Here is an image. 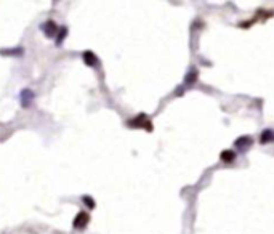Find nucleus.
Here are the masks:
<instances>
[{
  "label": "nucleus",
  "instance_id": "nucleus-5",
  "mask_svg": "<svg viewBox=\"0 0 274 234\" xmlns=\"http://www.w3.org/2000/svg\"><path fill=\"white\" fill-rule=\"evenodd\" d=\"M0 55L2 57H13V58H20L24 55V48L23 47H15V48H0Z\"/></svg>",
  "mask_w": 274,
  "mask_h": 234
},
{
  "label": "nucleus",
  "instance_id": "nucleus-4",
  "mask_svg": "<svg viewBox=\"0 0 274 234\" xmlns=\"http://www.w3.org/2000/svg\"><path fill=\"white\" fill-rule=\"evenodd\" d=\"M90 223V213L88 212H79L77 215H76V218H74V221H72V228H74V230H85V228H87V225Z\"/></svg>",
  "mask_w": 274,
  "mask_h": 234
},
{
  "label": "nucleus",
  "instance_id": "nucleus-1",
  "mask_svg": "<svg viewBox=\"0 0 274 234\" xmlns=\"http://www.w3.org/2000/svg\"><path fill=\"white\" fill-rule=\"evenodd\" d=\"M59 26L56 23H55L53 20H47L45 23L40 24V30L44 32L45 37H48V39H56V35L59 32Z\"/></svg>",
  "mask_w": 274,
  "mask_h": 234
},
{
  "label": "nucleus",
  "instance_id": "nucleus-2",
  "mask_svg": "<svg viewBox=\"0 0 274 234\" xmlns=\"http://www.w3.org/2000/svg\"><path fill=\"white\" fill-rule=\"evenodd\" d=\"M34 101H35V93H34V90H30V88H23V90L20 91V104H21V108L27 109V108L32 106Z\"/></svg>",
  "mask_w": 274,
  "mask_h": 234
},
{
  "label": "nucleus",
  "instance_id": "nucleus-11",
  "mask_svg": "<svg viewBox=\"0 0 274 234\" xmlns=\"http://www.w3.org/2000/svg\"><path fill=\"white\" fill-rule=\"evenodd\" d=\"M82 202H83V204L85 205H87L88 208H90V210H91V208H95V201H93V198H91V196H82Z\"/></svg>",
  "mask_w": 274,
  "mask_h": 234
},
{
  "label": "nucleus",
  "instance_id": "nucleus-9",
  "mask_svg": "<svg viewBox=\"0 0 274 234\" xmlns=\"http://www.w3.org/2000/svg\"><path fill=\"white\" fill-rule=\"evenodd\" d=\"M220 157H221V161H224V162H233L236 159V154L233 151H223L220 154Z\"/></svg>",
  "mask_w": 274,
  "mask_h": 234
},
{
  "label": "nucleus",
  "instance_id": "nucleus-10",
  "mask_svg": "<svg viewBox=\"0 0 274 234\" xmlns=\"http://www.w3.org/2000/svg\"><path fill=\"white\" fill-rule=\"evenodd\" d=\"M273 140H274V132H271V130H265L260 137L261 143H268V141H273Z\"/></svg>",
  "mask_w": 274,
  "mask_h": 234
},
{
  "label": "nucleus",
  "instance_id": "nucleus-6",
  "mask_svg": "<svg viewBox=\"0 0 274 234\" xmlns=\"http://www.w3.org/2000/svg\"><path fill=\"white\" fill-rule=\"evenodd\" d=\"M82 58H83V63L87 64V66H90V67H96V66L100 64L98 57H96V55L93 52H90V50L83 52L82 53Z\"/></svg>",
  "mask_w": 274,
  "mask_h": 234
},
{
  "label": "nucleus",
  "instance_id": "nucleus-8",
  "mask_svg": "<svg viewBox=\"0 0 274 234\" xmlns=\"http://www.w3.org/2000/svg\"><path fill=\"white\" fill-rule=\"evenodd\" d=\"M66 37H68V28H61L58 35H56V39H55V44H56V47H59L61 44H63Z\"/></svg>",
  "mask_w": 274,
  "mask_h": 234
},
{
  "label": "nucleus",
  "instance_id": "nucleus-7",
  "mask_svg": "<svg viewBox=\"0 0 274 234\" xmlns=\"http://www.w3.org/2000/svg\"><path fill=\"white\" fill-rule=\"evenodd\" d=\"M237 147H241V149H246V147H248L252 145V138L250 137H242L239 140H236V143H234Z\"/></svg>",
  "mask_w": 274,
  "mask_h": 234
},
{
  "label": "nucleus",
  "instance_id": "nucleus-3",
  "mask_svg": "<svg viewBox=\"0 0 274 234\" xmlns=\"http://www.w3.org/2000/svg\"><path fill=\"white\" fill-rule=\"evenodd\" d=\"M129 125L133 127V128H146L148 132L152 130V125H151L149 117H146L144 114H139L138 117H135V119L129 120Z\"/></svg>",
  "mask_w": 274,
  "mask_h": 234
}]
</instances>
